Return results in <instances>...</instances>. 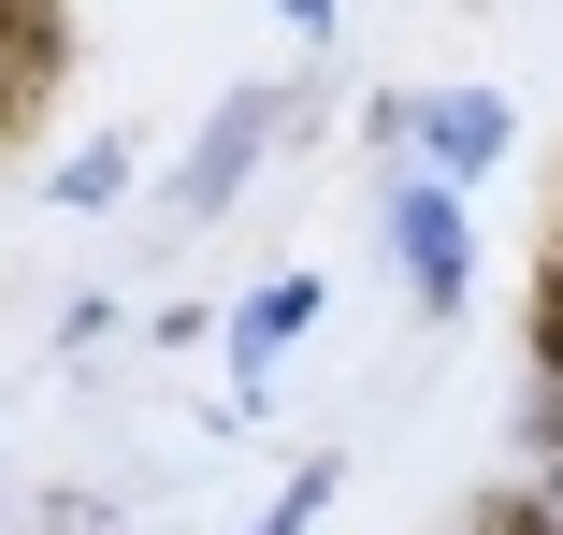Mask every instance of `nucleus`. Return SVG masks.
Here are the masks:
<instances>
[{
  "mask_svg": "<svg viewBox=\"0 0 563 535\" xmlns=\"http://www.w3.org/2000/svg\"><path fill=\"white\" fill-rule=\"evenodd\" d=\"M275 131H289V101H275V87L246 73V87H232V101H217V117H202V145H188V174H174V218L202 232L217 203H232V188L261 174V145H275Z\"/></svg>",
  "mask_w": 563,
  "mask_h": 535,
  "instance_id": "f257e3e1",
  "label": "nucleus"
},
{
  "mask_svg": "<svg viewBox=\"0 0 563 535\" xmlns=\"http://www.w3.org/2000/svg\"><path fill=\"white\" fill-rule=\"evenodd\" d=\"M390 247H405V290L433 318L463 304V174H405L390 188Z\"/></svg>",
  "mask_w": 563,
  "mask_h": 535,
  "instance_id": "f03ea898",
  "label": "nucleus"
},
{
  "mask_svg": "<svg viewBox=\"0 0 563 535\" xmlns=\"http://www.w3.org/2000/svg\"><path fill=\"white\" fill-rule=\"evenodd\" d=\"M303 334H318V275H275V290H246V304H232V376H246V391H275V362H289Z\"/></svg>",
  "mask_w": 563,
  "mask_h": 535,
  "instance_id": "7ed1b4c3",
  "label": "nucleus"
},
{
  "mask_svg": "<svg viewBox=\"0 0 563 535\" xmlns=\"http://www.w3.org/2000/svg\"><path fill=\"white\" fill-rule=\"evenodd\" d=\"M419 145H433V174H477V160H506V101H492V87H448L433 117H419Z\"/></svg>",
  "mask_w": 563,
  "mask_h": 535,
  "instance_id": "20e7f679",
  "label": "nucleus"
},
{
  "mask_svg": "<svg viewBox=\"0 0 563 535\" xmlns=\"http://www.w3.org/2000/svg\"><path fill=\"white\" fill-rule=\"evenodd\" d=\"M131 160H145L131 131H87V145L58 160V203H73V218H101V203H117V188H131Z\"/></svg>",
  "mask_w": 563,
  "mask_h": 535,
  "instance_id": "39448f33",
  "label": "nucleus"
},
{
  "mask_svg": "<svg viewBox=\"0 0 563 535\" xmlns=\"http://www.w3.org/2000/svg\"><path fill=\"white\" fill-rule=\"evenodd\" d=\"M534 419H563V247L534 275Z\"/></svg>",
  "mask_w": 563,
  "mask_h": 535,
  "instance_id": "423d86ee",
  "label": "nucleus"
},
{
  "mask_svg": "<svg viewBox=\"0 0 563 535\" xmlns=\"http://www.w3.org/2000/svg\"><path fill=\"white\" fill-rule=\"evenodd\" d=\"M318 506H332V463H303V478H289V492L246 521V535H318Z\"/></svg>",
  "mask_w": 563,
  "mask_h": 535,
  "instance_id": "0eeeda50",
  "label": "nucleus"
},
{
  "mask_svg": "<svg viewBox=\"0 0 563 535\" xmlns=\"http://www.w3.org/2000/svg\"><path fill=\"white\" fill-rule=\"evenodd\" d=\"M463 535H549V521H534V492H506V506H477Z\"/></svg>",
  "mask_w": 563,
  "mask_h": 535,
  "instance_id": "6e6552de",
  "label": "nucleus"
}]
</instances>
